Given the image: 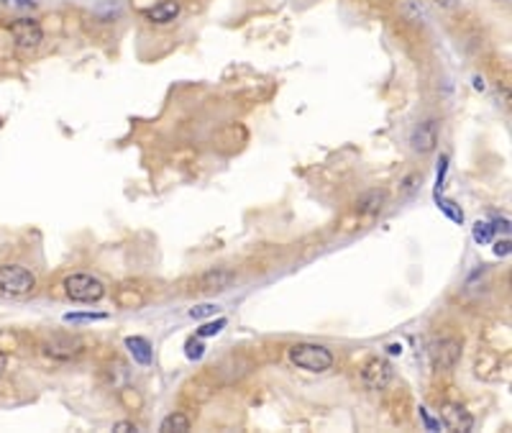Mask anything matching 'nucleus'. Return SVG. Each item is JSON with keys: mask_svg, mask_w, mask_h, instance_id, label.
<instances>
[{"mask_svg": "<svg viewBox=\"0 0 512 433\" xmlns=\"http://www.w3.org/2000/svg\"><path fill=\"white\" fill-rule=\"evenodd\" d=\"M289 362L295 364L297 370L320 375V372H328L336 359L320 344H295V346L289 349Z\"/></svg>", "mask_w": 512, "mask_h": 433, "instance_id": "obj_1", "label": "nucleus"}, {"mask_svg": "<svg viewBox=\"0 0 512 433\" xmlns=\"http://www.w3.org/2000/svg\"><path fill=\"white\" fill-rule=\"evenodd\" d=\"M64 292L75 303H98L106 298V284L92 275H70L64 280Z\"/></svg>", "mask_w": 512, "mask_h": 433, "instance_id": "obj_2", "label": "nucleus"}, {"mask_svg": "<svg viewBox=\"0 0 512 433\" xmlns=\"http://www.w3.org/2000/svg\"><path fill=\"white\" fill-rule=\"evenodd\" d=\"M36 287L34 272L21 264H3L0 267V290L8 295H28Z\"/></svg>", "mask_w": 512, "mask_h": 433, "instance_id": "obj_3", "label": "nucleus"}, {"mask_svg": "<svg viewBox=\"0 0 512 433\" xmlns=\"http://www.w3.org/2000/svg\"><path fill=\"white\" fill-rule=\"evenodd\" d=\"M8 31L13 36L15 46L23 51L39 49V44L44 42V29L34 18H15V21L8 23Z\"/></svg>", "mask_w": 512, "mask_h": 433, "instance_id": "obj_4", "label": "nucleus"}, {"mask_svg": "<svg viewBox=\"0 0 512 433\" xmlns=\"http://www.w3.org/2000/svg\"><path fill=\"white\" fill-rule=\"evenodd\" d=\"M82 339L77 336H51V339L44 341V354L51 356V359H59V362H70L75 356L82 354Z\"/></svg>", "mask_w": 512, "mask_h": 433, "instance_id": "obj_5", "label": "nucleus"}, {"mask_svg": "<svg viewBox=\"0 0 512 433\" xmlns=\"http://www.w3.org/2000/svg\"><path fill=\"white\" fill-rule=\"evenodd\" d=\"M361 382L366 384V390H385L392 382V364L387 359H369L361 370Z\"/></svg>", "mask_w": 512, "mask_h": 433, "instance_id": "obj_6", "label": "nucleus"}, {"mask_svg": "<svg viewBox=\"0 0 512 433\" xmlns=\"http://www.w3.org/2000/svg\"><path fill=\"white\" fill-rule=\"evenodd\" d=\"M430 359H433L435 370H454L461 359V341L458 339H441L435 341L430 349Z\"/></svg>", "mask_w": 512, "mask_h": 433, "instance_id": "obj_7", "label": "nucleus"}, {"mask_svg": "<svg viewBox=\"0 0 512 433\" xmlns=\"http://www.w3.org/2000/svg\"><path fill=\"white\" fill-rule=\"evenodd\" d=\"M410 146L418 154H430V151H435V146H438V121L428 118V121L418 123L413 128V134H410Z\"/></svg>", "mask_w": 512, "mask_h": 433, "instance_id": "obj_8", "label": "nucleus"}, {"mask_svg": "<svg viewBox=\"0 0 512 433\" xmlns=\"http://www.w3.org/2000/svg\"><path fill=\"white\" fill-rule=\"evenodd\" d=\"M441 420L443 426L449 428V431H458V433H469L474 428V415H471L463 405H443L441 408Z\"/></svg>", "mask_w": 512, "mask_h": 433, "instance_id": "obj_9", "label": "nucleus"}, {"mask_svg": "<svg viewBox=\"0 0 512 433\" xmlns=\"http://www.w3.org/2000/svg\"><path fill=\"white\" fill-rule=\"evenodd\" d=\"M387 203V190H366L356 198V213L358 215H377Z\"/></svg>", "mask_w": 512, "mask_h": 433, "instance_id": "obj_10", "label": "nucleus"}, {"mask_svg": "<svg viewBox=\"0 0 512 433\" xmlns=\"http://www.w3.org/2000/svg\"><path fill=\"white\" fill-rule=\"evenodd\" d=\"M236 280V275H233L231 270H223V267H216V270L205 272L203 277H200V290H225L228 284Z\"/></svg>", "mask_w": 512, "mask_h": 433, "instance_id": "obj_11", "label": "nucleus"}, {"mask_svg": "<svg viewBox=\"0 0 512 433\" xmlns=\"http://www.w3.org/2000/svg\"><path fill=\"white\" fill-rule=\"evenodd\" d=\"M180 15V0H162V3H156L154 8H149L146 11V18L151 23H172Z\"/></svg>", "mask_w": 512, "mask_h": 433, "instance_id": "obj_12", "label": "nucleus"}, {"mask_svg": "<svg viewBox=\"0 0 512 433\" xmlns=\"http://www.w3.org/2000/svg\"><path fill=\"white\" fill-rule=\"evenodd\" d=\"M126 349L131 351L134 362L144 364V367H146V364H151V344H149L146 339H141V336H128Z\"/></svg>", "mask_w": 512, "mask_h": 433, "instance_id": "obj_13", "label": "nucleus"}, {"mask_svg": "<svg viewBox=\"0 0 512 433\" xmlns=\"http://www.w3.org/2000/svg\"><path fill=\"white\" fill-rule=\"evenodd\" d=\"M159 431L164 433H185L189 431V418L185 415V413H172V415H167V418L162 420V426H159Z\"/></svg>", "mask_w": 512, "mask_h": 433, "instance_id": "obj_14", "label": "nucleus"}, {"mask_svg": "<svg viewBox=\"0 0 512 433\" xmlns=\"http://www.w3.org/2000/svg\"><path fill=\"white\" fill-rule=\"evenodd\" d=\"M471 236H474L477 244H489L494 239V226L487 223V220H479L477 226H474V231H471Z\"/></svg>", "mask_w": 512, "mask_h": 433, "instance_id": "obj_15", "label": "nucleus"}, {"mask_svg": "<svg viewBox=\"0 0 512 433\" xmlns=\"http://www.w3.org/2000/svg\"><path fill=\"white\" fill-rule=\"evenodd\" d=\"M225 328V318H218V320H211V323H205L200 331H197V336L200 339H208V336H218L220 331Z\"/></svg>", "mask_w": 512, "mask_h": 433, "instance_id": "obj_16", "label": "nucleus"}, {"mask_svg": "<svg viewBox=\"0 0 512 433\" xmlns=\"http://www.w3.org/2000/svg\"><path fill=\"white\" fill-rule=\"evenodd\" d=\"M438 208H441L443 213L449 215L451 220H456V223H461V220H463V213L456 208V203H451V200H443L441 198V200H438Z\"/></svg>", "mask_w": 512, "mask_h": 433, "instance_id": "obj_17", "label": "nucleus"}, {"mask_svg": "<svg viewBox=\"0 0 512 433\" xmlns=\"http://www.w3.org/2000/svg\"><path fill=\"white\" fill-rule=\"evenodd\" d=\"M106 318V313H67L64 320L67 323H80V320H103Z\"/></svg>", "mask_w": 512, "mask_h": 433, "instance_id": "obj_18", "label": "nucleus"}, {"mask_svg": "<svg viewBox=\"0 0 512 433\" xmlns=\"http://www.w3.org/2000/svg\"><path fill=\"white\" fill-rule=\"evenodd\" d=\"M185 354H187V359H200V356L205 354V346L200 344V341L189 339L187 344H185Z\"/></svg>", "mask_w": 512, "mask_h": 433, "instance_id": "obj_19", "label": "nucleus"}, {"mask_svg": "<svg viewBox=\"0 0 512 433\" xmlns=\"http://www.w3.org/2000/svg\"><path fill=\"white\" fill-rule=\"evenodd\" d=\"M218 313V306H197V308H192L189 310V318H195V320H200V318H208V315H216Z\"/></svg>", "mask_w": 512, "mask_h": 433, "instance_id": "obj_20", "label": "nucleus"}, {"mask_svg": "<svg viewBox=\"0 0 512 433\" xmlns=\"http://www.w3.org/2000/svg\"><path fill=\"white\" fill-rule=\"evenodd\" d=\"M3 6H8V8H23V11H28V8H34L36 3L34 0H0Z\"/></svg>", "mask_w": 512, "mask_h": 433, "instance_id": "obj_21", "label": "nucleus"}, {"mask_svg": "<svg viewBox=\"0 0 512 433\" xmlns=\"http://www.w3.org/2000/svg\"><path fill=\"white\" fill-rule=\"evenodd\" d=\"M446 170H449V156H441V167H438V182H435V185H443Z\"/></svg>", "mask_w": 512, "mask_h": 433, "instance_id": "obj_22", "label": "nucleus"}, {"mask_svg": "<svg viewBox=\"0 0 512 433\" xmlns=\"http://www.w3.org/2000/svg\"><path fill=\"white\" fill-rule=\"evenodd\" d=\"M494 254H497V256L510 254V241H507V239H505V241H497V246H494Z\"/></svg>", "mask_w": 512, "mask_h": 433, "instance_id": "obj_23", "label": "nucleus"}, {"mask_svg": "<svg viewBox=\"0 0 512 433\" xmlns=\"http://www.w3.org/2000/svg\"><path fill=\"white\" fill-rule=\"evenodd\" d=\"M113 431L126 433V431H136V426L134 423H128V420H120V423H113Z\"/></svg>", "mask_w": 512, "mask_h": 433, "instance_id": "obj_24", "label": "nucleus"}, {"mask_svg": "<svg viewBox=\"0 0 512 433\" xmlns=\"http://www.w3.org/2000/svg\"><path fill=\"white\" fill-rule=\"evenodd\" d=\"M420 418H423V420H425V426H428V428H430V431H435V428H438V423H435V420H433V418H430L428 413H425V408H420Z\"/></svg>", "mask_w": 512, "mask_h": 433, "instance_id": "obj_25", "label": "nucleus"}, {"mask_svg": "<svg viewBox=\"0 0 512 433\" xmlns=\"http://www.w3.org/2000/svg\"><path fill=\"white\" fill-rule=\"evenodd\" d=\"M6 367H8V354L6 351H0V377L6 375Z\"/></svg>", "mask_w": 512, "mask_h": 433, "instance_id": "obj_26", "label": "nucleus"}, {"mask_svg": "<svg viewBox=\"0 0 512 433\" xmlns=\"http://www.w3.org/2000/svg\"><path fill=\"white\" fill-rule=\"evenodd\" d=\"M389 354H402V346H400V344H392V346H389Z\"/></svg>", "mask_w": 512, "mask_h": 433, "instance_id": "obj_27", "label": "nucleus"}, {"mask_svg": "<svg viewBox=\"0 0 512 433\" xmlns=\"http://www.w3.org/2000/svg\"><path fill=\"white\" fill-rule=\"evenodd\" d=\"M435 3H438L441 8H451V6H454V0H435Z\"/></svg>", "mask_w": 512, "mask_h": 433, "instance_id": "obj_28", "label": "nucleus"}]
</instances>
